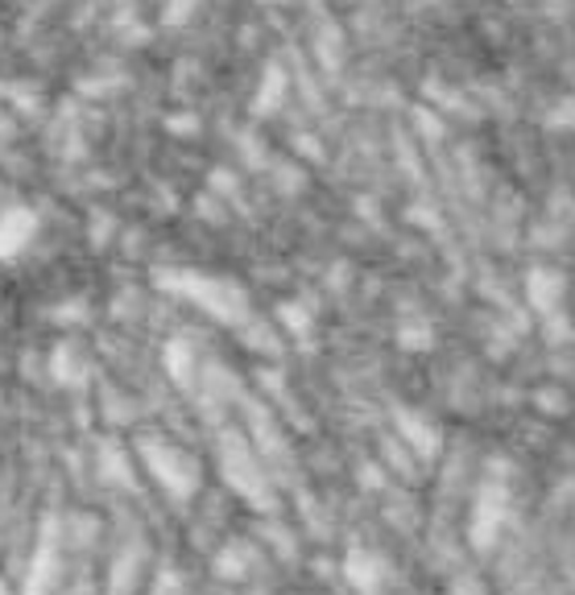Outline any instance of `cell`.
Here are the masks:
<instances>
[{
  "label": "cell",
  "instance_id": "cell-1",
  "mask_svg": "<svg viewBox=\"0 0 575 595\" xmlns=\"http://www.w3.org/2000/svg\"><path fill=\"white\" fill-rule=\"evenodd\" d=\"M505 505H509V496H505V488H497V484H485V488L476 493L473 508H468V542H473V551L488 554L497 546L505 513H509Z\"/></svg>",
  "mask_w": 575,
  "mask_h": 595
},
{
  "label": "cell",
  "instance_id": "cell-2",
  "mask_svg": "<svg viewBox=\"0 0 575 595\" xmlns=\"http://www.w3.org/2000/svg\"><path fill=\"white\" fill-rule=\"evenodd\" d=\"M526 298L538 315H559L563 298H567V277L559 269H546V265H534L526 274Z\"/></svg>",
  "mask_w": 575,
  "mask_h": 595
},
{
  "label": "cell",
  "instance_id": "cell-3",
  "mask_svg": "<svg viewBox=\"0 0 575 595\" xmlns=\"http://www.w3.org/2000/svg\"><path fill=\"white\" fill-rule=\"evenodd\" d=\"M398 430H401V438L423 455V459H435V455H439V447H443L439 426L427 422L423 414H414V409H398Z\"/></svg>",
  "mask_w": 575,
  "mask_h": 595
},
{
  "label": "cell",
  "instance_id": "cell-4",
  "mask_svg": "<svg viewBox=\"0 0 575 595\" xmlns=\"http://www.w3.org/2000/svg\"><path fill=\"white\" fill-rule=\"evenodd\" d=\"M348 575H353V583L360 592H377L385 579V566H381V558H373V554H353V558H348Z\"/></svg>",
  "mask_w": 575,
  "mask_h": 595
},
{
  "label": "cell",
  "instance_id": "cell-5",
  "mask_svg": "<svg viewBox=\"0 0 575 595\" xmlns=\"http://www.w3.org/2000/svg\"><path fill=\"white\" fill-rule=\"evenodd\" d=\"M406 348H430V327H414V331L401 335Z\"/></svg>",
  "mask_w": 575,
  "mask_h": 595
},
{
  "label": "cell",
  "instance_id": "cell-6",
  "mask_svg": "<svg viewBox=\"0 0 575 595\" xmlns=\"http://www.w3.org/2000/svg\"><path fill=\"white\" fill-rule=\"evenodd\" d=\"M555 125H567V129H575V100L572 103H559V112H555Z\"/></svg>",
  "mask_w": 575,
  "mask_h": 595
},
{
  "label": "cell",
  "instance_id": "cell-7",
  "mask_svg": "<svg viewBox=\"0 0 575 595\" xmlns=\"http://www.w3.org/2000/svg\"><path fill=\"white\" fill-rule=\"evenodd\" d=\"M456 595H480V587H476V583H459Z\"/></svg>",
  "mask_w": 575,
  "mask_h": 595
}]
</instances>
